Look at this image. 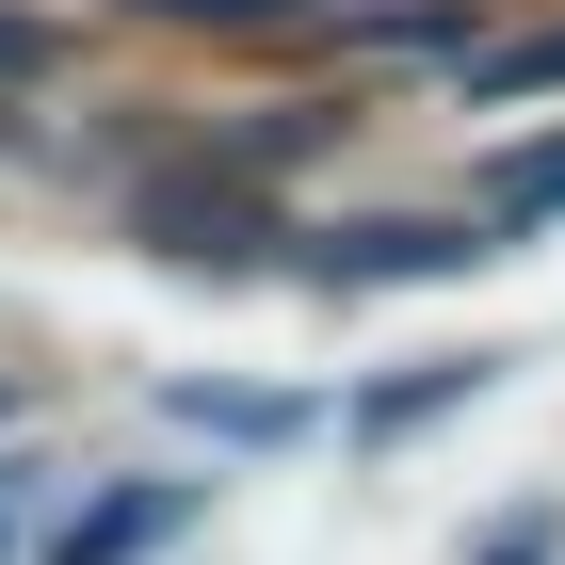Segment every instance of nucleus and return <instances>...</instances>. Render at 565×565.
I'll return each instance as SVG.
<instances>
[{
	"mask_svg": "<svg viewBox=\"0 0 565 565\" xmlns=\"http://www.w3.org/2000/svg\"><path fill=\"white\" fill-rule=\"evenodd\" d=\"M130 226H146V259H178V275H259L275 243H291V226H275L243 178H162Z\"/></svg>",
	"mask_w": 565,
	"mask_h": 565,
	"instance_id": "nucleus-1",
	"label": "nucleus"
},
{
	"mask_svg": "<svg viewBox=\"0 0 565 565\" xmlns=\"http://www.w3.org/2000/svg\"><path fill=\"white\" fill-rule=\"evenodd\" d=\"M469 259H501V243L452 226V211H404V226H340V243H307L323 291H404V275H469Z\"/></svg>",
	"mask_w": 565,
	"mask_h": 565,
	"instance_id": "nucleus-2",
	"label": "nucleus"
},
{
	"mask_svg": "<svg viewBox=\"0 0 565 565\" xmlns=\"http://www.w3.org/2000/svg\"><path fill=\"white\" fill-rule=\"evenodd\" d=\"M178 533H194V484H114L97 518L49 533V565H146V550H178Z\"/></svg>",
	"mask_w": 565,
	"mask_h": 565,
	"instance_id": "nucleus-3",
	"label": "nucleus"
},
{
	"mask_svg": "<svg viewBox=\"0 0 565 565\" xmlns=\"http://www.w3.org/2000/svg\"><path fill=\"white\" fill-rule=\"evenodd\" d=\"M355 114L340 97H291V114H243V130H211V178H243V194H259V178H291L307 146H340Z\"/></svg>",
	"mask_w": 565,
	"mask_h": 565,
	"instance_id": "nucleus-4",
	"label": "nucleus"
},
{
	"mask_svg": "<svg viewBox=\"0 0 565 565\" xmlns=\"http://www.w3.org/2000/svg\"><path fill=\"white\" fill-rule=\"evenodd\" d=\"M484 372H501V355H404L388 388L355 404V436H420V420H436V404H484Z\"/></svg>",
	"mask_w": 565,
	"mask_h": 565,
	"instance_id": "nucleus-5",
	"label": "nucleus"
},
{
	"mask_svg": "<svg viewBox=\"0 0 565 565\" xmlns=\"http://www.w3.org/2000/svg\"><path fill=\"white\" fill-rule=\"evenodd\" d=\"M565 82V17H550V33H518V49H484V65H469V114H501V97H550Z\"/></svg>",
	"mask_w": 565,
	"mask_h": 565,
	"instance_id": "nucleus-6",
	"label": "nucleus"
},
{
	"mask_svg": "<svg viewBox=\"0 0 565 565\" xmlns=\"http://www.w3.org/2000/svg\"><path fill=\"white\" fill-rule=\"evenodd\" d=\"M533 211H565V130H550V146H518V162L484 178V226H533Z\"/></svg>",
	"mask_w": 565,
	"mask_h": 565,
	"instance_id": "nucleus-7",
	"label": "nucleus"
},
{
	"mask_svg": "<svg viewBox=\"0 0 565 565\" xmlns=\"http://www.w3.org/2000/svg\"><path fill=\"white\" fill-rule=\"evenodd\" d=\"M355 33H372V49H452V33H469V0H388V17H355Z\"/></svg>",
	"mask_w": 565,
	"mask_h": 565,
	"instance_id": "nucleus-8",
	"label": "nucleus"
},
{
	"mask_svg": "<svg viewBox=\"0 0 565 565\" xmlns=\"http://www.w3.org/2000/svg\"><path fill=\"white\" fill-rule=\"evenodd\" d=\"M146 17H178V33H275V17H307V0H146Z\"/></svg>",
	"mask_w": 565,
	"mask_h": 565,
	"instance_id": "nucleus-9",
	"label": "nucleus"
},
{
	"mask_svg": "<svg viewBox=\"0 0 565 565\" xmlns=\"http://www.w3.org/2000/svg\"><path fill=\"white\" fill-rule=\"evenodd\" d=\"M49 65H65V33H49V17H0V97L49 82Z\"/></svg>",
	"mask_w": 565,
	"mask_h": 565,
	"instance_id": "nucleus-10",
	"label": "nucleus"
},
{
	"mask_svg": "<svg viewBox=\"0 0 565 565\" xmlns=\"http://www.w3.org/2000/svg\"><path fill=\"white\" fill-rule=\"evenodd\" d=\"M17 501H33V469H0V550H17Z\"/></svg>",
	"mask_w": 565,
	"mask_h": 565,
	"instance_id": "nucleus-11",
	"label": "nucleus"
},
{
	"mask_svg": "<svg viewBox=\"0 0 565 565\" xmlns=\"http://www.w3.org/2000/svg\"><path fill=\"white\" fill-rule=\"evenodd\" d=\"M484 565H550V533H501V550H484Z\"/></svg>",
	"mask_w": 565,
	"mask_h": 565,
	"instance_id": "nucleus-12",
	"label": "nucleus"
},
{
	"mask_svg": "<svg viewBox=\"0 0 565 565\" xmlns=\"http://www.w3.org/2000/svg\"><path fill=\"white\" fill-rule=\"evenodd\" d=\"M0 146H17V114H0Z\"/></svg>",
	"mask_w": 565,
	"mask_h": 565,
	"instance_id": "nucleus-13",
	"label": "nucleus"
},
{
	"mask_svg": "<svg viewBox=\"0 0 565 565\" xmlns=\"http://www.w3.org/2000/svg\"><path fill=\"white\" fill-rule=\"evenodd\" d=\"M0 420H17V404H0Z\"/></svg>",
	"mask_w": 565,
	"mask_h": 565,
	"instance_id": "nucleus-14",
	"label": "nucleus"
},
{
	"mask_svg": "<svg viewBox=\"0 0 565 565\" xmlns=\"http://www.w3.org/2000/svg\"><path fill=\"white\" fill-rule=\"evenodd\" d=\"M130 17H146V0H130Z\"/></svg>",
	"mask_w": 565,
	"mask_h": 565,
	"instance_id": "nucleus-15",
	"label": "nucleus"
}]
</instances>
